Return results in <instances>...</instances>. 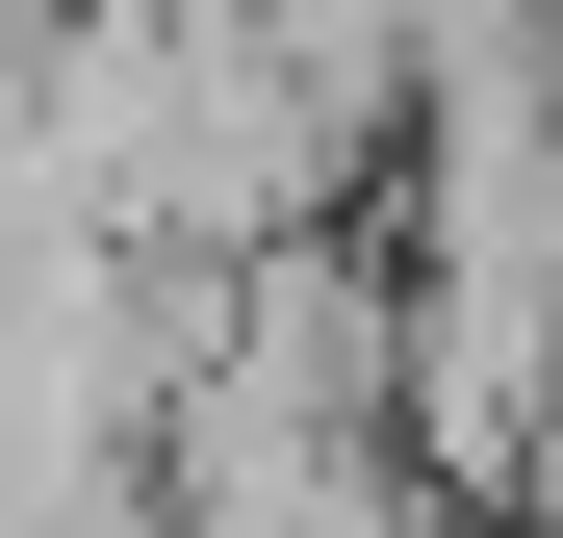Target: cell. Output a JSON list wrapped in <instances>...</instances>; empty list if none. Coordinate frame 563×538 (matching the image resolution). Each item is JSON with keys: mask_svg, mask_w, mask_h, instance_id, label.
<instances>
[{"mask_svg": "<svg viewBox=\"0 0 563 538\" xmlns=\"http://www.w3.org/2000/svg\"><path fill=\"white\" fill-rule=\"evenodd\" d=\"M358 154H385V103H358L282 0H52V52H26V179L77 231L179 256V283L333 231Z\"/></svg>", "mask_w": 563, "mask_h": 538, "instance_id": "6da1fadb", "label": "cell"}, {"mask_svg": "<svg viewBox=\"0 0 563 538\" xmlns=\"http://www.w3.org/2000/svg\"><path fill=\"white\" fill-rule=\"evenodd\" d=\"M154 538H461V487L410 462V410H308V385L179 359V410H154Z\"/></svg>", "mask_w": 563, "mask_h": 538, "instance_id": "7a4b0ae2", "label": "cell"}, {"mask_svg": "<svg viewBox=\"0 0 563 538\" xmlns=\"http://www.w3.org/2000/svg\"><path fill=\"white\" fill-rule=\"evenodd\" d=\"M0 538H154V462H77V487H0Z\"/></svg>", "mask_w": 563, "mask_h": 538, "instance_id": "3957f363", "label": "cell"}, {"mask_svg": "<svg viewBox=\"0 0 563 538\" xmlns=\"http://www.w3.org/2000/svg\"><path fill=\"white\" fill-rule=\"evenodd\" d=\"M461 538H563V513H461Z\"/></svg>", "mask_w": 563, "mask_h": 538, "instance_id": "277c9868", "label": "cell"}]
</instances>
